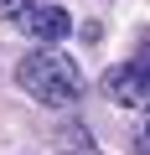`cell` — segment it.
Returning <instances> with one entry per match:
<instances>
[{
	"mask_svg": "<svg viewBox=\"0 0 150 155\" xmlns=\"http://www.w3.org/2000/svg\"><path fill=\"white\" fill-rule=\"evenodd\" d=\"M16 83H21L36 104H47V109H67V104H78V98L88 93L83 67L72 62L67 52H57V47L26 52V57L16 62Z\"/></svg>",
	"mask_w": 150,
	"mask_h": 155,
	"instance_id": "obj_1",
	"label": "cell"
},
{
	"mask_svg": "<svg viewBox=\"0 0 150 155\" xmlns=\"http://www.w3.org/2000/svg\"><path fill=\"white\" fill-rule=\"evenodd\" d=\"M11 21H16V31H21V36L42 41V47H57V41L72 31V16H67L62 5H52V0H26Z\"/></svg>",
	"mask_w": 150,
	"mask_h": 155,
	"instance_id": "obj_3",
	"label": "cell"
},
{
	"mask_svg": "<svg viewBox=\"0 0 150 155\" xmlns=\"http://www.w3.org/2000/svg\"><path fill=\"white\" fill-rule=\"evenodd\" d=\"M104 98L119 104V109H150V36L129 62L104 72Z\"/></svg>",
	"mask_w": 150,
	"mask_h": 155,
	"instance_id": "obj_2",
	"label": "cell"
},
{
	"mask_svg": "<svg viewBox=\"0 0 150 155\" xmlns=\"http://www.w3.org/2000/svg\"><path fill=\"white\" fill-rule=\"evenodd\" d=\"M129 150H135V155H150V119L135 129V145H129Z\"/></svg>",
	"mask_w": 150,
	"mask_h": 155,
	"instance_id": "obj_4",
	"label": "cell"
},
{
	"mask_svg": "<svg viewBox=\"0 0 150 155\" xmlns=\"http://www.w3.org/2000/svg\"><path fill=\"white\" fill-rule=\"evenodd\" d=\"M72 155H93V150H72Z\"/></svg>",
	"mask_w": 150,
	"mask_h": 155,
	"instance_id": "obj_6",
	"label": "cell"
},
{
	"mask_svg": "<svg viewBox=\"0 0 150 155\" xmlns=\"http://www.w3.org/2000/svg\"><path fill=\"white\" fill-rule=\"evenodd\" d=\"M21 5H26V0H0V16H16Z\"/></svg>",
	"mask_w": 150,
	"mask_h": 155,
	"instance_id": "obj_5",
	"label": "cell"
}]
</instances>
